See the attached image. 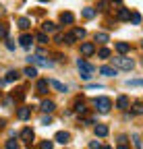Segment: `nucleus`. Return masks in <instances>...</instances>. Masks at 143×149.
<instances>
[{
    "instance_id": "f257e3e1",
    "label": "nucleus",
    "mask_w": 143,
    "mask_h": 149,
    "mask_svg": "<svg viewBox=\"0 0 143 149\" xmlns=\"http://www.w3.org/2000/svg\"><path fill=\"white\" fill-rule=\"evenodd\" d=\"M77 66H79V70H81V79H83V81H89V79H91V72H93L96 68L89 64V62H85L83 58H79V60H77Z\"/></svg>"
},
{
    "instance_id": "f03ea898",
    "label": "nucleus",
    "mask_w": 143,
    "mask_h": 149,
    "mask_svg": "<svg viewBox=\"0 0 143 149\" xmlns=\"http://www.w3.org/2000/svg\"><path fill=\"white\" fill-rule=\"evenodd\" d=\"M112 64L116 68H124V70H131L135 66L133 58H127V56H116V58H112Z\"/></svg>"
},
{
    "instance_id": "7ed1b4c3",
    "label": "nucleus",
    "mask_w": 143,
    "mask_h": 149,
    "mask_svg": "<svg viewBox=\"0 0 143 149\" xmlns=\"http://www.w3.org/2000/svg\"><path fill=\"white\" fill-rule=\"evenodd\" d=\"M96 108H98V112H102V114H108L110 112V108H112V102H110V97H96Z\"/></svg>"
},
{
    "instance_id": "20e7f679",
    "label": "nucleus",
    "mask_w": 143,
    "mask_h": 149,
    "mask_svg": "<svg viewBox=\"0 0 143 149\" xmlns=\"http://www.w3.org/2000/svg\"><path fill=\"white\" fill-rule=\"evenodd\" d=\"M29 64H35V66H44V68H50L52 66V62L50 60H46V58H42V56H29Z\"/></svg>"
},
{
    "instance_id": "39448f33",
    "label": "nucleus",
    "mask_w": 143,
    "mask_h": 149,
    "mask_svg": "<svg viewBox=\"0 0 143 149\" xmlns=\"http://www.w3.org/2000/svg\"><path fill=\"white\" fill-rule=\"evenodd\" d=\"M96 52V46L91 44V42H85V44H81V54L83 56H91Z\"/></svg>"
},
{
    "instance_id": "423d86ee",
    "label": "nucleus",
    "mask_w": 143,
    "mask_h": 149,
    "mask_svg": "<svg viewBox=\"0 0 143 149\" xmlns=\"http://www.w3.org/2000/svg\"><path fill=\"white\" fill-rule=\"evenodd\" d=\"M21 139H23L27 145H31V141H33V130H31V128H23V130H21Z\"/></svg>"
},
{
    "instance_id": "0eeeda50",
    "label": "nucleus",
    "mask_w": 143,
    "mask_h": 149,
    "mask_svg": "<svg viewBox=\"0 0 143 149\" xmlns=\"http://www.w3.org/2000/svg\"><path fill=\"white\" fill-rule=\"evenodd\" d=\"M54 139H56L58 143H62V145H64V143H68V141H70V135L66 133V130H58Z\"/></svg>"
},
{
    "instance_id": "6e6552de",
    "label": "nucleus",
    "mask_w": 143,
    "mask_h": 149,
    "mask_svg": "<svg viewBox=\"0 0 143 149\" xmlns=\"http://www.w3.org/2000/svg\"><path fill=\"white\" fill-rule=\"evenodd\" d=\"M17 116H19L21 120H27V118L31 116V108H27V106L19 108V110H17Z\"/></svg>"
},
{
    "instance_id": "1a4fd4ad",
    "label": "nucleus",
    "mask_w": 143,
    "mask_h": 149,
    "mask_svg": "<svg viewBox=\"0 0 143 149\" xmlns=\"http://www.w3.org/2000/svg\"><path fill=\"white\" fill-rule=\"evenodd\" d=\"M54 108H56V104L52 100H44L42 102V112H48V114H50V112H54Z\"/></svg>"
},
{
    "instance_id": "9d476101",
    "label": "nucleus",
    "mask_w": 143,
    "mask_h": 149,
    "mask_svg": "<svg viewBox=\"0 0 143 149\" xmlns=\"http://www.w3.org/2000/svg\"><path fill=\"white\" fill-rule=\"evenodd\" d=\"M100 72L104 77H116V66H102Z\"/></svg>"
},
{
    "instance_id": "9b49d317",
    "label": "nucleus",
    "mask_w": 143,
    "mask_h": 149,
    "mask_svg": "<svg viewBox=\"0 0 143 149\" xmlns=\"http://www.w3.org/2000/svg\"><path fill=\"white\" fill-rule=\"evenodd\" d=\"M116 106H118L120 110H127V108L131 106V102H129V97H127V95H120V97L116 100Z\"/></svg>"
},
{
    "instance_id": "f8f14e48",
    "label": "nucleus",
    "mask_w": 143,
    "mask_h": 149,
    "mask_svg": "<svg viewBox=\"0 0 143 149\" xmlns=\"http://www.w3.org/2000/svg\"><path fill=\"white\" fill-rule=\"evenodd\" d=\"M19 42H21V46H23V48H29V46L33 44V35H29V33H23Z\"/></svg>"
},
{
    "instance_id": "ddd939ff",
    "label": "nucleus",
    "mask_w": 143,
    "mask_h": 149,
    "mask_svg": "<svg viewBox=\"0 0 143 149\" xmlns=\"http://www.w3.org/2000/svg\"><path fill=\"white\" fill-rule=\"evenodd\" d=\"M48 85H50L48 79H40V81H38V93H42V95H44V93L48 91Z\"/></svg>"
},
{
    "instance_id": "4468645a",
    "label": "nucleus",
    "mask_w": 143,
    "mask_h": 149,
    "mask_svg": "<svg viewBox=\"0 0 143 149\" xmlns=\"http://www.w3.org/2000/svg\"><path fill=\"white\" fill-rule=\"evenodd\" d=\"M73 21H75V15H73V13H62V15H60V23H66V25H70Z\"/></svg>"
},
{
    "instance_id": "2eb2a0df",
    "label": "nucleus",
    "mask_w": 143,
    "mask_h": 149,
    "mask_svg": "<svg viewBox=\"0 0 143 149\" xmlns=\"http://www.w3.org/2000/svg\"><path fill=\"white\" fill-rule=\"evenodd\" d=\"M108 135V126L106 124H98L96 126V137H106Z\"/></svg>"
},
{
    "instance_id": "dca6fc26",
    "label": "nucleus",
    "mask_w": 143,
    "mask_h": 149,
    "mask_svg": "<svg viewBox=\"0 0 143 149\" xmlns=\"http://www.w3.org/2000/svg\"><path fill=\"white\" fill-rule=\"evenodd\" d=\"M96 15H98V8H91V6L83 8V17H85V19H93Z\"/></svg>"
},
{
    "instance_id": "f3484780",
    "label": "nucleus",
    "mask_w": 143,
    "mask_h": 149,
    "mask_svg": "<svg viewBox=\"0 0 143 149\" xmlns=\"http://www.w3.org/2000/svg\"><path fill=\"white\" fill-rule=\"evenodd\" d=\"M129 50H131V46H129L127 42H118V44H116V52H120V54H127Z\"/></svg>"
},
{
    "instance_id": "a211bd4d",
    "label": "nucleus",
    "mask_w": 143,
    "mask_h": 149,
    "mask_svg": "<svg viewBox=\"0 0 143 149\" xmlns=\"http://www.w3.org/2000/svg\"><path fill=\"white\" fill-rule=\"evenodd\" d=\"M131 112H133V114H137V116H141V114H143V104H141V102H135V104L131 106Z\"/></svg>"
},
{
    "instance_id": "6ab92c4d",
    "label": "nucleus",
    "mask_w": 143,
    "mask_h": 149,
    "mask_svg": "<svg viewBox=\"0 0 143 149\" xmlns=\"http://www.w3.org/2000/svg\"><path fill=\"white\" fill-rule=\"evenodd\" d=\"M50 87H54V89H56V91H60V93H64V91H66V85H62L60 81H54V79L50 81Z\"/></svg>"
},
{
    "instance_id": "aec40b11",
    "label": "nucleus",
    "mask_w": 143,
    "mask_h": 149,
    "mask_svg": "<svg viewBox=\"0 0 143 149\" xmlns=\"http://www.w3.org/2000/svg\"><path fill=\"white\" fill-rule=\"evenodd\" d=\"M118 19H120V21H129V19H131V10L129 8H120L118 10Z\"/></svg>"
},
{
    "instance_id": "412c9836",
    "label": "nucleus",
    "mask_w": 143,
    "mask_h": 149,
    "mask_svg": "<svg viewBox=\"0 0 143 149\" xmlns=\"http://www.w3.org/2000/svg\"><path fill=\"white\" fill-rule=\"evenodd\" d=\"M21 74H19V70H8V74H6V79L4 81H8V83H13V81H17Z\"/></svg>"
},
{
    "instance_id": "4be33fe9",
    "label": "nucleus",
    "mask_w": 143,
    "mask_h": 149,
    "mask_svg": "<svg viewBox=\"0 0 143 149\" xmlns=\"http://www.w3.org/2000/svg\"><path fill=\"white\" fill-rule=\"evenodd\" d=\"M42 29H44V33H52V31H56V25L52 23V21H46V23L42 25Z\"/></svg>"
},
{
    "instance_id": "5701e85b",
    "label": "nucleus",
    "mask_w": 143,
    "mask_h": 149,
    "mask_svg": "<svg viewBox=\"0 0 143 149\" xmlns=\"http://www.w3.org/2000/svg\"><path fill=\"white\" fill-rule=\"evenodd\" d=\"M19 27H21V29H29V27H31V21H29L27 17H21V19H19Z\"/></svg>"
},
{
    "instance_id": "b1692460",
    "label": "nucleus",
    "mask_w": 143,
    "mask_h": 149,
    "mask_svg": "<svg viewBox=\"0 0 143 149\" xmlns=\"http://www.w3.org/2000/svg\"><path fill=\"white\" fill-rule=\"evenodd\" d=\"M75 112H77V114H85V112H87V108H85V104H83L81 100L75 104Z\"/></svg>"
},
{
    "instance_id": "393cba45",
    "label": "nucleus",
    "mask_w": 143,
    "mask_h": 149,
    "mask_svg": "<svg viewBox=\"0 0 143 149\" xmlns=\"http://www.w3.org/2000/svg\"><path fill=\"white\" fill-rule=\"evenodd\" d=\"M23 72L27 74V77H31V79H33V77H38V68H35V66H27Z\"/></svg>"
},
{
    "instance_id": "a878e982",
    "label": "nucleus",
    "mask_w": 143,
    "mask_h": 149,
    "mask_svg": "<svg viewBox=\"0 0 143 149\" xmlns=\"http://www.w3.org/2000/svg\"><path fill=\"white\" fill-rule=\"evenodd\" d=\"M110 37H108V33H96V42H100V44H106Z\"/></svg>"
},
{
    "instance_id": "bb28decb",
    "label": "nucleus",
    "mask_w": 143,
    "mask_h": 149,
    "mask_svg": "<svg viewBox=\"0 0 143 149\" xmlns=\"http://www.w3.org/2000/svg\"><path fill=\"white\" fill-rule=\"evenodd\" d=\"M73 35H75V40H83V37H85V29L77 27V29H73Z\"/></svg>"
},
{
    "instance_id": "cd10ccee",
    "label": "nucleus",
    "mask_w": 143,
    "mask_h": 149,
    "mask_svg": "<svg viewBox=\"0 0 143 149\" xmlns=\"http://www.w3.org/2000/svg\"><path fill=\"white\" fill-rule=\"evenodd\" d=\"M110 54H112V52H110L108 48H102V50L98 52V56H100V58H110Z\"/></svg>"
},
{
    "instance_id": "c85d7f7f",
    "label": "nucleus",
    "mask_w": 143,
    "mask_h": 149,
    "mask_svg": "<svg viewBox=\"0 0 143 149\" xmlns=\"http://www.w3.org/2000/svg\"><path fill=\"white\" fill-rule=\"evenodd\" d=\"M129 87H143V79H135V81H127Z\"/></svg>"
},
{
    "instance_id": "c756f323",
    "label": "nucleus",
    "mask_w": 143,
    "mask_h": 149,
    "mask_svg": "<svg viewBox=\"0 0 143 149\" xmlns=\"http://www.w3.org/2000/svg\"><path fill=\"white\" fill-rule=\"evenodd\" d=\"M131 21H133L135 25H139V23H141V15H139V13H131Z\"/></svg>"
},
{
    "instance_id": "7c9ffc66",
    "label": "nucleus",
    "mask_w": 143,
    "mask_h": 149,
    "mask_svg": "<svg viewBox=\"0 0 143 149\" xmlns=\"http://www.w3.org/2000/svg\"><path fill=\"white\" fill-rule=\"evenodd\" d=\"M62 42H64V44H73V42H75V35H73V33H66V35L62 37Z\"/></svg>"
},
{
    "instance_id": "2f4dec72",
    "label": "nucleus",
    "mask_w": 143,
    "mask_h": 149,
    "mask_svg": "<svg viewBox=\"0 0 143 149\" xmlns=\"http://www.w3.org/2000/svg\"><path fill=\"white\" fill-rule=\"evenodd\" d=\"M6 35H8V27L6 25H0V40H4Z\"/></svg>"
},
{
    "instance_id": "473e14b6",
    "label": "nucleus",
    "mask_w": 143,
    "mask_h": 149,
    "mask_svg": "<svg viewBox=\"0 0 143 149\" xmlns=\"http://www.w3.org/2000/svg\"><path fill=\"white\" fill-rule=\"evenodd\" d=\"M133 145H135V149H141V139H139V135H133Z\"/></svg>"
},
{
    "instance_id": "72a5a7b5",
    "label": "nucleus",
    "mask_w": 143,
    "mask_h": 149,
    "mask_svg": "<svg viewBox=\"0 0 143 149\" xmlns=\"http://www.w3.org/2000/svg\"><path fill=\"white\" fill-rule=\"evenodd\" d=\"M38 42L40 44H48V35L46 33H38Z\"/></svg>"
},
{
    "instance_id": "f704fd0d",
    "label": "nucleus",
    "mask_w": 143,
    "mask_h": 149,
    "mask_svg": "<svg viewBox=\"0 0 143 149\" xmlns=\"http://www.w3.org/2000/svg\"><path fill=\"white\" fill-rule=\"evenodd\" d=\"M6 149H19V143L17 141H6Z\"/></svg>"
},
{
    "instance_id": "c9c22d12",
    "label": "nucleus",
    "mask_w": 143,
    "mask_h": 149,
    "mask_svg": "<svg viewBox=\"0 0 143 149\" xmlns=\"http://www.w3.org/2000/svg\"><path fill=\"white\" fill-rule=\"evenodd\" d=\"M40 149H52V141H42Z\"/></svg>"
},
{
    "instance_id": "e433bc0d",
    "label": "nucleus",
    "mask_w": 143,
    "mask_h": 149,
    "mask_svg": "<svg viewBox=\"0 0 143 149\" xmlns=\"http://www.w3.org/2000/svg\"><path fill=\"white\" fill-rule=\"evenodd\" d=\"M106 6H108V0H102V2L98 4V10H106Z\"/></svg>"
},
{
    "instance_id": "4c0bfd02",
    "label": "nucleus",
    "mask_w": 143,
    "mask_h": 149,
    "mask_svg": "<svg viewBox=\"0 0 143 149\" xmlns=\"http://www.w3.org/2000/svg\"><path fill=\"white\" fill-rule=\"evenodd\" d=\"M89 149H100V143L98 141H91V143H89Z\"/></svg>"
},
{
    "instance_id": "58836bf2",
    "label": "nucleus",
    "mask_w": 143,
    "mask_h": 149,
    "mask_svg": "<svg viewBox=\"0 0 143 149\" xmlns=\"http://www.w3.org/2000/svg\"><path fill=\"white\" fill-rule=\"evenodd\" d=\"M50 122H52L50 116H44V118H42V124H50Z\"/></svg>"
},
{
    "instance_id": "ea45409f",
    "label": "nucleus",
    "mask_w": 143,
    "mask_h": 149,
    "mask_svg": "<svg viewBox=\"0 0 143 149\" xmlns=\"http://www.w3.org/2000/svg\"><path fill=\"white\" fill-rule=\"evenodd\" d=\"M118 143H120V145H124V143H127V137H124V135H122V137H118Z\"/></svg>"
},
{
    "instance_id": "a19ab883",
    "label": "nucleus",
    "mask_w": 143,
    "mask_h": 149,
    "mask_svg": "<svg viewBox=\"0 0 143 149\" xmlns=\"http://www.w3.org/2000/svg\"><path fill=\"white\" fill-rule=\"evenodd\" d=\"M4 124H6V122H4V118H0V130L4 128Z\"/></svg>"
},
{
    "instance_id": "79ce46f5",
    "label": "nucleus",
    "mask_w": 143,
    "mask_h": 149,
    "mask_svg": "<svg viewBox=\"0 0 143 149\" xmlns=\"http://www.w3.org/2000/svg\"><path fill=\"white\" fill-rule=\"evenodd\" d=\"M2 15H4V8H2V6H0V17H2Z\"/></svg>"
},
{
    "instance_id": "37998d69",
    "label": "nucleus",
    "mask_w": 143,
    "mask_h": 149,
    "mask_svg": "<svg viewBox=\"0 0 143 149\" xmlns=\"http://www.w3.org/2000/svg\"><path fill=\"white\" fill-rule=\"evenodd\" d=\"M118 149H127V147H124V145H118Z\"/></svg>"
},
{
    "instance_id": "c03bdc74",
    "label": "nucleus",
    "mask_w": 143,
    "mask_h": 149,
    "mask_svg": "<svg viewBox=\"0 0 143 149\" xmlns=\"http://www.w3.org/2000/svg\"><path fill=\"white\" fill-rule=\"evenodd\" d=\"M112 2H122V0H112Z\"/></svg>"
},
{
    "instance_id": "a18cd8bd",
    "label": "nucleus",
    "mask_w": 143,
    "mask_h": 149,
    "mask_svg": "<svg viewBox=\"0 0 143 149\" xmlns=\"http://www.w3.org/2000/svg\"><path fill=\"white\" fill-rule=\"evenodd\" d=\"M40 2H48V0H40Z\"/></svg>"
},
{
    "instance_id": "49530a36",
    "label": "nucleus",
    "mask_w": 143,
    "mask_h": 149,
    "mask_svg": "<svg viewBox=\"0 0 143 149\" xmlns=\"http://www.w3.org/2000/svg\"><path fill=\"white\" fill-rule=\"evenodd\" d=\"M102 149H110V147H102Z\"/></svg>"
},
{
    "instance_id": "de8ad7c7",
    "label": "nucleus",
    "mask_w": 143,
    "mask_h": 149,
    "mask_svg": "<svg viewBox=\"0 0 143 149\" xmlns=\"http://www.w3.org/2000/svg\"><path fill=\"white\" fill-rule=\"evenodd\" d=\"M141 46H143V44H141Z\"/></svg>"
}]
</instances>
